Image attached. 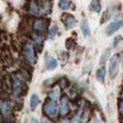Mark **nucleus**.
Instances as JSON below:
<instances>
[{"label":"nucleus","instance_id":"obj_4","mask_svg":"<svg viewBox=\"0 0 123 123\" xmlns=\"http://www.w3.org/2000/svg\"><path fill=\"white\" fill-rule=\"evenodd\" d=\"M118 69H119V57L118 55H115V56H112L110 61L109 74H110L111 79H113L117 75Z\"/></svg>","mask_w":123,"mask_h":123},{"label":"nucleus","instance_id":"obj_6","mask_svg":"<svg viewBox=\"0 0 123 123\" xmlns=\"http://www.w3.org/2000/svg\"><path fill=\"white\" fill-rule=\"evenodd\" d=\"M123 26V20H117V21H113L111 23H110V25L107 27L106 31H107V35L108 36H111L113 35L116 31H118L121 27Z\"/></svg>","mask_w":123,"mask_h":123},{"label":"nucleus","instance_id":"obj_1","mask_svg":"<svg viewBox=\"0 0 123 123\" xmlns=\"http://www.w3.org/2000/svg\"><path fill=\"white\" fill-rule=\"evenodd\" d=\"M12 78V89L15 96H21L26 93L27 86L25 84V78L23 72H16L13 74Z\"/></svg>","mask_w":123,"mask_h":123},{"label":"nucleus","instance_id":"obj_5","mask_svg":"<svg viewBox=\"0 0 123 123\" xmlns=\"http://www.w3.org/2000/svg\"><path fill=\"white\" fill-rule=\"evenodd\" d=\"M1 112H2L3 118H7V121L12 120V118H11V116L12 114V106L10 105V103L8 101H5L4 99L1 101Z\"/></svg>","mask_w":123,"mask_h":123},{"label":"nucleus","instance_id":"obj_9","mask_svg":"<svg viewBox=\"0 0 123 123\" xmlns=\"http://www.w3.org/2000/svg\"><path fill=\"white\" fill-rule=\"evenodd\" d=\"M48 20L46 19H43V18H40L38 20H36L35 23H34V30L37 31V32H44L47 28V25H48Z\"/></svg>","mask_w":123,"mask_h":123},{"label":"nucleus","instance_id":"obj_7","mask_svg":"<svg viewBox=\"0 0 123 123\" xmlns=\"http://www.w3.org/2000/svg\"><path fill=\"white\" fill-rule=\"evenodd\" d=\"M65 26L66 29H71L76 25V19L71 14H62V17L61 18Z\"/></svg>","mask_w":123,"mask_h":123},{"label":"nucleus","instance_id":"obj_24","mask_svg":"<svg viewBox=\"0 0 123 123\" xmlns=\"http://www.w3.org/2000/svg\"><path fill=\"white\" fill-rule=\"evenodd\" d=\"M32 123H39V121H38L37 119H36V118H34V119L32 120Z\"/></svg>","mask_w":123,"mask_h":123},{"label":"nucleus","instance_id":"obj_15","mask_svg":"<svg viewBox=\"0 0 123 123\" xmlns=\"http://www.w3.org/2000/svg\"><path fill=\"white\" fill-rule=\"evenodd\" d=\"M105 75H106V69L104 66L100 67L97 72H96V77H97V80L100 81V82H103L104 81V78H105Z\"/></svg>","mask_w":123,"mask_h":123},{"label":"nucleus","instance_id":"obj_25","mask_svg":"<svg viewBox=\"0 0 123 123\" xmlns=\"http://www.w3.org/2000/svg\"><path fill=\"white\" fill-rule=\"evenodd\" d=\"M122 62H123V57H122Z\"/></svg>","mask_w":123,"mask_h":123},{"label":"nucleus","instance_id":"obj_3","mask_svg":"<svg viewBox=\"0 0 123 123\" xmlns=\"http://www.w3.org/2000/svg\"><path fill=\"white\" fill-rule=\"evenodd\" d=\"M24 57L28 63L31 64L36 62V50L31 42H27L24 45Z\"/></svg>","mask_w":123,"mask_h":123},{"label":"nucleus","instance_id":"obj_12","mask_svg":"<svg viewBox=\"0 0 123 123\" xmlns=\"http://www.w3.org/2000/svg\"><path fill=\"white\" fill-rule=\"evenodd\" d=\"M81 30H82L83 36H84L85 37H89V35H90V29H89V25H88V22H87L86 19H84V20L82 21Z\"/></svg>","mask_w":123,"mask_h":123},{"label":"nucleus","instance_id":"obj_22","mask_svg":"<svg viewBox=\"0 0 123 123\" xmlns=\"http://www.w3.org/2000/svg\"><path fill=\"white\" fill-rule=\"evenodd\" d=\"M118 110H119L120 114L123 116V100H119V102H118Z\"/></svg>","mask_w":123,"mask_h":123},{"label":"nucleus","instance_id":"obj_13","mask_svg":"<svg viewBox=\"0 0 123 123\" xmlns=\"http://www.w3.org/2000/svg\"><path fill=\"white\" fill-rule=\"evenodd\" d=\"M45 64H46V67L48 69H54L57 65H58V62L52 58V57H49L46 59V62H45Z\"/></svg>","mask_w":123,"mask_h":123},{"label":"nucleus","instance_id":"obj_21","mask_svg":"<svg viewBox=\"0 0 123 123\" xmlns=\"http://www.w3.org/2000/svg\"><path fill=\"white\" fill-rule=\"evenodd\" d=\"M74 45H75V42H74V40L72 38H69V39L66 40V46H67V48H72Z\"/></svg>","mask_w":123,"mask_h":123},{"label":"nucleus","instance_id":"obj_23","mask_svg":"<svg viewBox=\"0 0 123 123\" xmlns=\"http://www.w3.org/2000/svg\"><path fill=\"white\" fill-rule=\"evenodd\" d=\"M34 38H35V40L37 41V43H38V44H41V43H42V38H41L40 36L35 35V36H34Z\"/></svg>","mask_w":123,"mask_h":123},{"label":"nucleus","instance_id":"obj_26","mask_svg":"<svg viewBox=\"0 0 123 123\" xmlns=\"http://www.w3.org/2000/svg\"><path fill=\"white\" fill-rule=\"evenodd\" d=\"M97 123H101V122H97Z\"/></svg>","mask_w":123,"mask_h":123},{"label":"nucleus","instance_id":"obj_20","mask_svg":"<svg viewBox=\"0 0 123 123\" xmlns=\"http://www.w3.org/2000/svg\"><path fill=\"white\" fill-rule=\"evenodd\" d=\"M59 85L61 86V87H62V88H65V87L69 85V82L67 81V79H66V78H62V79L60 80Z\"/></svg>","mask_w":123,"mask_h":123},{"label":"nucleus","instance_id":"obj_17","mask_svg":"<svg viewBox=\"0 0 123 123\" xmlns=\"http://www.w3.org/2000/svg\"><path fill=\"white\" fill-rule=\"evenodd\" d=\"M30 12L33 13V14H38L40 12V10H39V6L38 4H37L35 1H33L31 3V6H30Z\"/></svg>","mask_w":123,"mask_h":123},{"label":"nucleus","instance_id":"obj_19","mask_svg":"<svg viewBox=\"0 0 123 123\" xmlns=\"http://www.w3.org/2000/svg\"><path fill=\"white\" fill-rule=\"evenodd\" d=\"M60 7L62 10H67L70 7V1L69 0H60Z\"/></svg>","mask_w":123,"mask_h":123},{"label":"nucleus","instance_id":"obj_16","mask_svg":"<svg viewBox=\"0 0 123 123\" xmlns=\"http://www.w3.org/2000/svg\"><path fill=\"white\" fill-rule=\"evenodd\" d=\"M90 9L93 10L96 12H99L101 11V3L99 0H92L90 3Z\"/></svg>","mask_w":123,"mask_h":123},{"label":"nucleus","instance_id":"obj_11","mask_svg":"<svg viewBox=\"0 0 123 123\" xmlns=\"http://www.w3.org/2000/svg\"><path fill=\"white\" fill-rule=\"evenodd\" d=\"M38 6H39L40 12L46 13V14L49 13V12H50V3H49V1H47V0H41L39 2Z\"/></svg>","mask_w":123,"mask_h":123},{"label":"nucleus","instance_id":"obj_2","mask_svg":"<svg viewBox=\"0 0 123 123\" xmlns=\"http://www.w3.org/2000/svg\"><path fill=\"white\" fill-rule=\"evenodd\" d=\"M43 111L49 117L57 116L58 111H59V108H58L57 103L53 100H47L43 105Z\"/></svg>","mask_w":123,"mask_h":123},{"label":"nucleus","instance_id":"obj_8","mask_svg":"<svg viewBox=\"0 0 123 123\" xmlns=\"http://www.w3.org/2000/svg\"><path fill=\"white\" fill-rule=\"evenodd\" d=\"M69 104H68V99L65 95H62L61 98V108H60V113L61 115L64 116L69 112Z\"/></svg>","mask_w":123,"mask_h":123},{"label":"nucleus","instance_id":"obj_10","mask_svg":"<svg viewBox=\"0 0 123 123\" xmlns=\"http://www.w3.org/2000/svg\"><path fill=\"white\" fill-rule=\"evenodd\" d=\"M2 88L5 91H10L12 88V78H10V76H4L2 78Z\"/></svg>","mask_w":123,"mask_h":123},{"label":"nucleus","instance_id":"obj_14","mask_svg":"<svg viewBox=\"0 0 123 123\" xmlns=\"http://www.w3.org/2000/svg\"><path fill=\"white\" fill-rule=\"evenodd\" d=\"M38 103H39V98H38V96H37V94H33V95L31 96V100H30L31 109L34 111V110L37 108V106L38 105Z\"/></svg>","mask_w":123,"mask_h":123},{"label":"nucleus","instance_id":"obj_18","mask_svg":"<svg viewBox=\"0 0 123 123\" xmlns=\"http://www.w3.org/2000/svg\"><path fill=\"white\" fill-rule=\"evenodd\" d=\"M57 31H58L57 26H52V27L50 28V30H49V33H48V38H49V39L54 38V37H55L56 34H57Z\"/></svg>","mask_w":123,"mask_h":123}]
</instances>
